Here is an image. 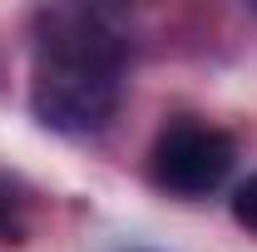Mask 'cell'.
<instances>
[{
	"instance_id": "obj_1",
	"label": "cell",
	"mask_w": 257,
	"mask_h": 252,
	"mask_svg": "<svg viewBox=\"0 0 257 252\" xmlns=\"http://www.w3.org/2000/svg\"><path fill=\"white\" fill-rule=\"evenodd\" d=\"M124 45L89 10H45L35 40L30 109L55 134H94L119 109Z\"/></svg>"
},
{
	"instance_id": "obj_2",
	"label": "cell",
	"mask_w": 257,
	"mask_h": 252,
	"mask_svg": "<svg viewBox=\"0 0 257 252\" xmlns=\"http://www.w3.org/2000/svg\"><path fill=\"white\" fill-rule=\"evenodd\" d=\"M232 139L223 129L193 124L178 119L154 139V154H149V173L163 193H178V198H203V193L223 188V178L232 173Z\"/></svg>"
},
{
	"instance_id": "obj_3",
	"label": "cell",
	"mask_w": 257,
	"mask_h": 252,
	"mask_svg": "<svg viewBox=\"0 0 257 252\" xmlns=\"http://www.w3.org/2000/svg\"><path fill=\"white\" fill-rule=\"evenodd\" d=\"M232 218L242 222L247 232H257V173H252L237 193H232Z\"/></svg>"
},
{
	"instance_id": "obj_4",
	"label": "cell",
	"mask_w": 257,
	"mask_h": 252,
	"mask_svg": "<svg viewBox=\"0 0 257 252\" xmlns=\"http://www.w3.org/2000/svg\"><path fill=\"white\" fill-rule=\"evenodd\" d=\"M10 227V203H5V193H0V232Z\"/></svg>"
}]
</instances>
